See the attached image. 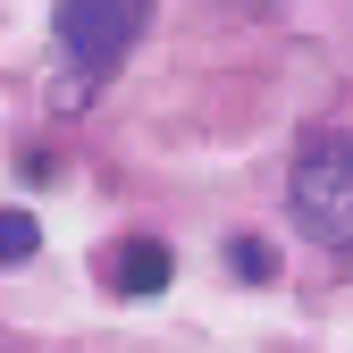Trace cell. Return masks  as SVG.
<instances>
[{"mask_svg":"<svg viewBox=\"0 0 353 353\" xmlns=\"http://www.w3.org/2000/svg\"><path fill=\"white\" fill-rule=\"evenodd\" d=\"M143 17H152V0H59V9H51V42H59V59H68L59 110H84V101H93V84L135 51Z\"/></svg>","mask_w":353,"mask_h":353,"instance_id":"obj_1","label":"cell"},{"mask_svg":"<svg viewBox=\"0 0 353 353\" xmlns=\"http://www.w3.org/2000/svg\"><path fill=\"white\" fill-rule=\"evenodd\" d=\"M286 202L303 219V236L328 244V252H353V126H320L303 135L294 168H286Z\"/></svg>","mask_w":353,"mask_h":353,"instance_id":"obj_2","label":"cell"},{"mask_svg":"<svg viewBox=\"0 0 353 353\" xmlns=\"http://www.w3.org/2000/svg\"><path fill=\"white\" fill-rule=\"evenodd\" d=\"M110 278H118V294H160V286H168V252H160L152 236H135V244L118 252Z\"/></svg>","mask_w":353,"mask_h":353,"instance_id":"obj_3","label":"cell"},{"mask_svg":"<svg viewBox=\"0 0 353 353\" xmlns=\"http://www.w3.org/2000/svg\"><path fill=\"white\" fill-rule=\"evenodd\" d=\"M42 252V219H26L17 202H0V261H34Z\"/></svg>","mask_w":353,"mask_h":353,"instance_id":"obj_4","label":"cell"},{"mask_svg":"<svg viewBox=\"0 0 353 353\" xmlns=\"http://www.w3.org/2000/svg\"><path fill=\"white\" fill-rule=\"evenodd\" d=\"M228 270H236V278H278V252L261 244V236H236V244H228Z\"/></svg>","mask_w":353,"mask_h":353,"instance_id":"obj_5","label":"cell"}]
</instances>
